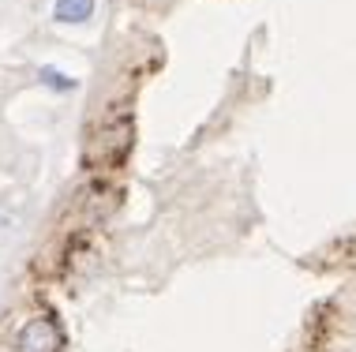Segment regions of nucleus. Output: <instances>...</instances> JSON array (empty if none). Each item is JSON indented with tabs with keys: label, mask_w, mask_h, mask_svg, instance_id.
<instances>
[{
	"label": "nucleus",
	"mask_w": 356,
	"mask_h": 352,
	"mask_svg": "<svg viewBox=\"0 0 356 352\" xmlns=\"http://www.w3.org/2000/svg\"><path fill=\"white\" fill-rule=\"evenodd\" d=\"M94 12V0H56L53 4V15L60 23H86Z\"/></svg>",
	"instance_id": "3"
},
{
	"label": "nucleus",
	"mask_w": 356,
	"mask_h": 352,
	"mask_svg": "<svg viewBox=\"0 0 356 352\" xmlns=\"http://www.w3.org/2000/svg\"><path fill=\"white\" fill-rule=\"evenodd\" d=\"M42 79H45V83H53L56 90H68V87H72L68 79H60V75H56V68H42Z\"/></svg>",
	"instance_id": "4"
},
{
	"label": "nucleus",
	"mask_w": 356,
	"mask_h": 352,
	"mask_svg": "<svg viewBox=\"0 0 356 352\" xmlns=\"http://www.w3.org/2000/svg\"><path fill=\"white\" fill-rule=\"evenodd\" d=\"M131 139H136V131H131V117L109 120V124H105V128L98 131V154L109 161V165H117V161L128 158Z\"/></svg>",
	"instance_id": "2"
},
{
	"label": "nucleus",
	"mask_w": 356,
	"mask_h": 352,
	"mask_svg": "<svg viewBox=\"0 0 356 352\" xmlns=\"http://www.w3.org/2000/svg\"><path fill=\"white\" fill-rule=\"evenodd\" d=\"M64 330L53 315H38L19 330V352H60Z\"/></svg>",
	"instance_id": "1"
}]
</instances>
